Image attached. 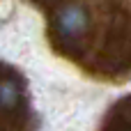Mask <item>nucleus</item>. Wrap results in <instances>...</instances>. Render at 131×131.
Instances as JSON below:
<instances>
[{"instance_id":"nucleus-1","label":"nucleus","mask_w":131,"mask_h":131,"mask_svg":"<svg viewBox=\"0 0 131 131\" xmlns=\"http://www.w3.org/2000/svg\"><path fill=\"white\" fill-rule=\"evenodd\" d=\"M55 30L60 32V37L69 44H76L88 30H90V16L85 12V7L81 5H67L58 12L55 16Z\"/></svg>"},{"instance_id":"nucleus-2","label":"nucleus","mask_w":131,"mask_h":131,"mask_svg":"<svg viewBox=\"0 0 131 131\" xmlns=\"http://www.w3.org/2000/svg\"><path fill=\"white\" fill-rule=\"evenodd\" d=\"M101 131H131V94L115 101L101 124Z\"/></svg>"}]
</instances>
